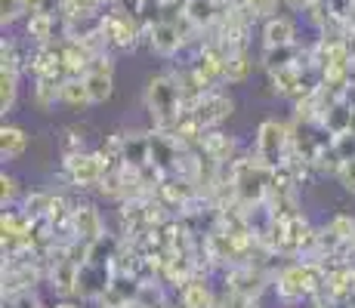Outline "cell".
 Segmentation results:
<instances>
[{
    "label": "cell",
    "mask_w": 355,
    "mask_h": 308,
    "mask_svg": "<svg viewBox=\"0 0 355 308\" xmlns=\"http://www.w3.org/2000/svg\"><path fill=\"white\" fill-rule=\"evenodd\" d=\"M331 148H334V154L340 157L343 163H349L355 161V133H337V136H331Z\"/></svg>",
    "instance_id": "cell-25"
},
{
    "label": "cell",
    "mask_w": 355,
    "mask_h": 308,
    "mask_svg": "<svg viewBox=\"0 0 355 308\" xmlns=\"http://www.w3.org/2000/svg\"><path fill=\"white\" fill-rule=\"evenodd\" d=\"M99 6H102L99 0H65L62 22H71V19H84V16H102Z\"/></svg>",
    "instance_id": "cell-24"
},
{
    "label": "cell",
    "mask_w": 355,
    "mask_h": 308,
    "mask_svg": "<svg viewBox=\"0 0 355 308\" xmlns=\"http://www.w3.org/2000/svg\"><path fill=\"white\" fill-rule=\"evenodd\" d=\"M25 68L37 78H56V80H65V65H62V53H59V40L50 46H37L31 53V59L25 62Z\"/></svg>",
    "instance_id": "cell-11"
},
{
    "label": "cell",
    "mask_w": 355,
    "mask_h": 308,
    "mask_svg": "<svg viewBox=\"0 0 355 308\" xmlns=\"http://www.w3.org/2000/svg\"><path fill=\"white\" fill-rule=\"evenodd\" d=\"M102 37L114 50H133L139 40H146V22L114 6L112 12H102Z\"/></svg>",
    "instance_id": "cell-4"
},
{
    "label": "cell",
    "mask_w": 355,
    "mask_h": 308,
    "mask_svg": "<svg viewBox=\"0 0 355 308\" xmlns=\"http://www.w3.org/2000/svg\"><path fill=\"white\" fill-rule=\"evenodd\" d=\"M121 136V157H124L127 170H146L152 167V139L146 129H130Z\"/></svg>",
    "instance_id": "cell-10"
},
{
    "label": "cell",
    "mask_w": 355,
    "mask_h": 308,
    "mask_svg": "<svg viewBox=\"0 0 355 308\" xmlns=\"http://www.w3.org/2000/svg\"><path fill=\"white\" fill-rule=\"evenodd\" d=\"M340 185H343L349 194H355V161H349V163H343V170H340Z\"/></svg>",
    "instance_id": "cell-31"
},
{
    "label": "cell",
    "mask_w": 355,
    "mask_h": 308,
    "mask_svg": "<svg viewBox=\"0 0 355 308\" xmlns=\"http://www.w3.org/2000/svg\"><path fill=\"white\" fill-rule=\"evenodd\" d=\"M127 308H146V305H139V302H133V305H127Z\"/></svg>",
    "instance_id": "cell-40"
},
{
    "label": "cell",
    "mask_w": 355,
    "mask_h": 308,
    "mask_svg": "<svg viewBox=\"0 0 355 308\" xmlns=\"http://www.w3.org/2000/svg\"><path fill=\"white\" fill-rule=\"evenodd\" d=\"M71 237L80 244H96L99 237H105V222H102V213L96 210V203H90V201L74 203Z\"/></svg>",
    "instance_id": "cell-6"
},
{
    "label": "cell",
    "mask_w": 355,
    "mask_h": 308,
    "mask_svg": "<svg viewBox=\"0 0 355 308\" xmlns=\"http://www.w3.org/2000/svg\"><path fill=\"white\" fill-rule=\"evenodd\" d=\"M62 173L68 185H74V188H96L102 182V176L108 173V167H105V157L99 152H80V154L65 157Z\"/></svg>",
    "instance_id": "cell-5"
},
{
    "label": "cell",
    "mask_w": 355,
    "mask_h": 308,
    "mask_svg": "<svg viewBox=\"0 0 355 308\" xmlns=\"http://www.w3.org/2000/svg\"><path fill=\"white\" fill-rule=\"evenodd\" d=\"M25 148H28V133L19 123H3L0 127V154H3V161L22 157Z\"/></svg>",
    "instance_id": "cell-18"
},
{
    "label": "cell",
    "mask_w": 355,
    "mask_h": 308,
    "mask_svg": "<svg viewBox=\"0 0 355 308\" xmlns=\"http://www.w3.org/2000/svg\"><path fill=\"white\" fill-rule=\"evenodd\" d=\"M10 308H44V302L37 299V293H19V296H10Z\"/></svg>",
    "instance_id": "cell-30"
},
{
    "label": "cell",
    "mask_w": 355,
    "mask_h": 308,
    "mask_svg": "<svg viewBox=\"0 0 355 308\" xmlns=\"http://www.w3.org/2000/svg\"><path fill=\"white\" fill-rule=\"evenodd\" d=\"M232 111H235L232 96L223 93V90H210L201 102H198V108L192 114L198 118V123H201L204 129H220V123H226Z\"/></svg>",
    "instance_id": "cell-8"
},
{
    "label": "cell",
    "mask_w": 355,
    "mask_h": 308,
    "mask_svg": "<svg viewBox=\"0 0 355 308\" xmlns=\"http://www.w3.org/2000/svg\"><path fill=\"white\" fill-rule=\"evenodd\" d=\"M309 62V50H303L300 44H288V46H266L263 50V68L266 71H284V68H297ZM312 65V62H309Z\"/></svg>",
    "instance_id": "cell-12"
},
{
    "label": "cell",
    "mask_w": 355,
    "mask_h": 308,
    "mask_svg": "<svg viewBox=\"0 0 355 308\" xmlns=\"http://www.w3.org/2000/svg\"><path fill=\"white\" fill-rule=\"evenodd\" d=\"M275 293L284 302H300V299H309L306 293V278H303V262H291L284 265L275 275Z\"/></svg>",
    "instance_id": "cell-13"
},
{
    "label": "cell",
    "mask_w": 355,
    "mask_h": 308,
    "mask_svg": "<svg viewBox=\"0 0 355 308\" xmlns=\"http://www.w3.org/2000/svg\"><path fill=\"white\" fill-rule=\"evenodd\" d=\"M176 302L182 308H210L216 302V293H214V287L207 284V278L195 275L182 290H176Z\"/></svg>",
    "instance_id": "cell-15"
},
{
    "label": "cell",
    "mask_w": 355,
    "mask_h": 308,
    "mask_svg": "<svg viewBox=\"0 0 355 308\" xmlns=\"http://www.w3.org/2000/svg\"><path fill=\"white\" fill-rule=\"evenodd\" d=\"M80 152H87V133L80 127H68L65 139H62V157H71Z\"/></svg>",
    "instance_id": "cell-26"
},
{
    "label": "cell",
    "mask_w": 355,
    "mask_h": 308,
    "mask_svg": "<svg viewBox=\"0 0 355 308\" xmlns=\"http://www.w3.org/2000/svg\"><path fill=\"white\" fill-rule=\"evenodd\" d=\"M22 16H28L22 0H0V22H3V28L12 22H19Z\"/></svg>",
    "instance_id": "cell-27"
},
{
    "label": "cell",
    "mask_w": 355,
    "mask_h": 308,
    "mask_svg": "<svg viewBox=\"0 0 355 308\" xmlns=\"http://www.w3.org/2000/svg\"><path fill=\"white\" fill-rule=\"evenodd\" d=\"M201 152L207 157H214L216 163H223V167H229V163H235L238 157V142L232 139L229 133H223V129H207L204 133V142H201Z\"/></svg>",
    "instance_id": "cell-14"
},
{
    "label": "cell",
    "mask_w": 355,
    "mask_h": 308,
    "mask_svg": "<svg viewBox=\"0 0 355 308\" xmlns=\"http://www.w3.org/2000/svg\"><path fill=\"white\" fill-rule=\"evenodd\" d=\"M22 3H25V10H28V12H34L40 6V0H22Z\"/></svg>",
    "instance_id": "cell-37"
},
{
    "label": "cell",
    "mask_w": 355,
    "mask_h": 308,
    "mask_svg": "<svg viewBox=\"0 0 355 308\" xmlns=\"http://www.w3.org/2000/svg\"><path fill=\"white\" fill-rule=\"evenodd\" d=\"M241 3L248 6L257 19H269V16H275V10H278V0H241Z\"/></svg>",
    "instance_id": "cell-28"
},
{
    "label": "cell",
    "mask_w": 355,
    "mask_h": 308,
    "mask_svg": "<svg viewBox=\"0 0 355 308\" xmlns=\"http://www.w3.org/2000/svg\"><path fill=\"white\" fill-rule=\"evenodd\" d=\"M59 87H62V80H56V78H37L34 80V105L40 108V111H50V108H56V105H62V99H59Z\"/></svg>",
    "instance_id": "cell-19"
},
{
    "label": "cell",
    "mask_w": 355,
    "mask_h": 308,
    "mask_svg": "<svg viewBox=\"0 0 355 308\" xmlns=\"http://www.w3.org/2000/svg\"><path fill=\"white\" fill-rule=\"evenodd\" d=\"M291 145H293V127L269 118L257 127L254 152L250 154H254L266 170H278L291 157Z\"/></svg>",
    "instance_id": "cell-3"
},
{
    "label": "cell",
    "mask_w": 355,
    "mask_h": 308,
    "mask_svg": "<svg viewBox=\"0 0 355 308\" xmlns=\"http://www.w3.org/2000/svg\"><path fill=\"white\" fill-rule=\"evenodd\" d=\"M53 308H80V305H74V302H68V299H65V302H59V305H53Z\"/></svg>",
    "instance_id": "cell-38"
},
{
    "label": "cell",
    "mask_w": 355,
    "mask_h": 308,
    "mask_svg": "<svg viewBox=\"0 0 355 308\" xmlns=\"http://www.w3.org/2000/svg\"><path fill=\"white\" fill-rule=\"evenodd\" d=\"M84 84H87V93H90L93 105H102V102L112 99V93H114V62H112L108 53L93 59L90 71L84 74Z\"/></svg>",
    "instance_id": "cell-7"
},
{
    "label": "cell",
    "mask_w": 355,
    "mask_h": 308,
    "mask_svg": "<svg viewBox=\"0 0 355 308\" xmlns=\"http://www.w3.org/2000/svg\"><path fill=\"white\" fill-rule=\"evenodd\" d=\"M102 6H118V0H99Z\"/></svg>",
    "instance_id": "cell-39"
},
{
    "label": "cell",
    "mask_w": 355,
    "mask_h": 308,
    "mask_svg": "<svg viewBox=\"0 0 355 308\" xmlns=\"http://www.w3.org/2000/svg\"><path fill=\"white\" fill-rule=\"evenodd\" d=\"M155 3H158L161 10H176V6L182 10V3H186V0H155Z\"/></svg>",
    "instance_id": "cell-35"
},
{
    "label": "cell",
    "mask_w": 355,
    "mask_h": 308,
    "mask_svg": "<svg viewBox=\"0 0 355 308\" xmlns=\"http://www.w3.org/2000/svg\"><path fill=\"white\" fill-rule=\"evenodd\" d=\"M288 10H293V12H306L312 6V0H282Z\"/></svg>",
    "instance_id": "cell-33"
},
{
    "label": "cell",
    "mask_w": 355,
    "mask_h": 308,
    "mask_svg": "<svg viewBox=\"0 0 355 308\" xmlns=\"http://www.w3.org/2000/svg\"><path fill=\"white\" fill-rule=\"evenodd\" d=\"M210 308H244V305H238L232 296H216V302L210 305Z\"/></svg>",
    "instance_id": "cell-34"
},
{
    "label": "cell",
    "mask_w": 355,
    "mask_h": 308,
    "mask_svg": "<svg viewBox=\"0 0 355 308\" xmlns=\"http://www.w3.org/2000/svg\"><path fill=\"white\" fill-rule=\"evenodd\" d=\"M226 173H229L232 194H235V201L244 210L266 207L269 191H272V170H266L254 154H248V157L241 154L235 163H229Z\"/></svg>",
    "instance_id": "cell-1"
},
{
    "label": "cell",
    "mask_w": 355,
    "mask_h": 308,
    "mask_svg": "<svg viewBox=\"0 0 355 308\" xmlns=\"http://www.w3.org/2000/svg\"><path fill=\"white\" fill-rule=\"evenodd\" d=\"M142 6H146V0H118V10L130 12V16H136V19H142Z\"/></svg>",
    "instance_id": "cell-32"
},
{
    "label": "cell",
    "mask_w": 355,
    "mask_h": 308,
    "mask_svg": "<svg viewBox=\"0 0 355 308\" xmlns=\"http://www.w3.org/2000/svg\"><path fill=\"white\" fill-rule=\"evenodd\" d=\"M19 78L22 71H10V68H0V111L10 114L16 108L19 99Z\"/></svg>",
    "instance_id": "cell-22"
},
{
    "label": "cell",
    "mask_w": 355,
    "mask_h": 308,
    "mask_svg": "<svg viewBox=\"0 0 355 308\" xmlns=\"http://www.w3.org/2000/svg\"><path fill=\"white\" fill-rule=\"evenodd\" d=\"M50 201H53L50 191H31L22 203V213L28 219H46V213H50Z\"/></svg>",
    "instance_id": "cell-23"
},
{
    "label": "cell",
    "mask_w": 355,
    "mask_h": 308,
    "mask_svg": "<svg viewBox=\"0 0 355 308\" xmlns=\"http://www.w3.org/2000/svg\"><path fill=\"white\" fill-rule=\"evenodd\" d=\"M297 44V22L288 16H269L263 19V46H288Z\"/></svg>",
    "instance_id": "cell-16"
},
{
    "label": "cell",
    "mask_w": 355,
    "mask_h": 308,
    "mask_svg": "<svg viewBox=\"0 0 355 308\" xmlns=\"http://www.w3.org/2000/svg\"><path fill=\"white\" fill-rule=\"evenodd\" d=\"M226 10H229V6L223 3V0H186L180 12L195 25L198 34H204V31L210 34V31L216 28V25L223 22Z\"/></svg>",
    "instance_id": "cell-9"
},
{
    "label": "cell",
    "mask_w": 355,
    "mask_h": 308,
    "mask_svg": "<svg viewBox=\"0 0 355 308\" xmlns=\"http://www.w3.org/2000/svg\"><path fill=\"white\" fill-rule=\"evenodd\" d=\"M16 191H19L16 176H10V173H0V201H3V210L10 207L12 201H16Z\"/></svg>",
    "instance_id": "cell-29"
},
{
    "label": "cell",
    "mask_w": 355,
    "mask_h": 308,
    "mask_svg": "<svg viewBox=\"0 0 355 308\" xmlns=\"http://www.w3.org/2000/svg\"><path fill=\"white\" fill-rule=\"evenodd\" d=\"M352 250H355V246H352Z\"/></svg>",
    "instance_id": "cell-41"
},
{
    "label": "cell",
    "mask_w": 355,
    "mask_h": 308,
    "mask_svg": "<svg viewBox=\"0 0 355 308\" xmlns=\"http://www.w3.org/2000/svg\"><path fill=\"white\" fill-rule=\"evenodd\" d=\"M59 22H62V19H53V16H46V12H28V19H25V34H28L37 46H50L53 40H56Z\"/></svg>",
    "instance_id": "cell-17"
},
{
    "label": "cell",
    "mask_w": 355,
    "mask_h": 308,
    "mask_svg": "<svg viewBox=\"0 0 355 308\" xmlns=\"http://www.w3.org/2000/svg\"><path fill=\"white\" fill-rule=\"evenodd\" d=\"M349 133H355V102H349Z\"/></svg>",
    "instance_id": "cell-36"
},
{
    "label": "cell",
    "mask_w": 355,
    "mask_h": 308,
    "mask_svg": "<svg viewBox=\"0 0 355 308\" xmlns=\"http://www.w3.org/2000/svg\"><path fill=\"white\" fill-rule=\"evenodd\" d=\"M254 74V59L248 56V50H238L226 56V84H244Z\"/></svg>",
    "instance_id": "cell-21"
},
{
    "label": "cell",
    "mask_w": 355,
    "mask_h": 308,
    "mask_svg": "<svg viewBox=\"0 0 355 308\" xmlns=\"http://www.w3.org/2000/svg\"><path fill=\"white\" fill-rule=\"evenodd\" d=\"M59 99H62V105H68V108H87V105H93L90 93H87L84 78H65L62 87H59Z\"/></svg>",
    "instance_id": "cell-20"
},
{
    "label": "cell",
    "mask_w": 355,
    "mask_h": 308,
    "mask_svg": "<svg viewBox=\"0 0 355 308\" xmlns=\"http://www.w3.org/2000/svg\"><path fill=\"white\" fill-rule=\"evenodd\" d=\"M146 111L152 114L155 129L161 133H170L176 123L182 120V90H180V80H176V71H161L155 74L152 80L146 84Z\"/></svg>",
    "instance_id": "cell-2"
}]
</instances>
